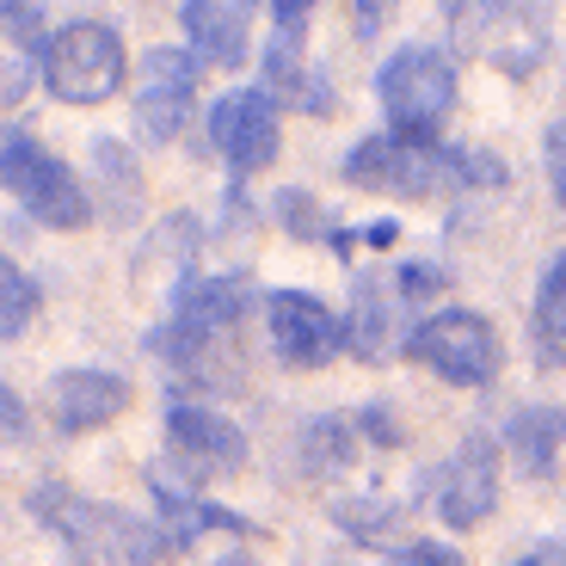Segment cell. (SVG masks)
Instances as JSON below:
<instances>
[{
    "instance_id": "cell-20",
    "label": "cell",
    "mask_w": 566,
    "mask_h": 566,
    "mask_svg": "<svg viewBox=\"0 0 566 566\" xmlns=\"http://www.w3.org/2000/svg\"><path fill=\"white\" fill-rule=\"evenodd\" d=\"M148 481H155L160 505H167V536L179 542V548H185V542H191V536H198V530H210V524H222V530H241V517H228L222 505H210V499H191V493H185L179 481H167L160 468H155V474H148Z\"/></svg>"
},
{
    "instance_id": "cell-21",
    "label": "cell",
    "mask_w": 566,
    "mask_h": 566,
    "mask_svg": "<svg viewBox=\"0 0 566 566\" xmlns=\"http://www.w3.org/2000/svg\"><path fill=\"white\" fill-rule=\"evenodd\" d=\"M0 290H7V308H0V333H7V339H19V333H25V321L38 314V283H31L19 265H0Z\"/></svg>"
},
{
    "instance_id": "cell-8",
    "label": "cell",
    "mask_w": 566,
    "mask_h": 566,
    "mask_svg": "<svg viewBox=\"0 0 566 566\" xmlns=\"http://www.w3.org/2000/svg\"><path fill=\"white\" fill-rule=\"evenodd\" d=\"M450 25L474 31V50L511 74H530L548 50V25L536 7H450Z\"/></svg>"
},
{
    "instance_id": "cell-11",
    "label": "cell",
    "mask_w": 566,
    "mask_h": 566,
    "mask_svg": "<svg viewBox=\"0 0 566 566\" xmlns=\"http://www.w3.org/2000/svg\"><path fill=\"white\" fill-rule=\"evenodd\" d=\"M265 321H271V345H277V357L283 364H296V369L326 364V357L339 352V339H345L339 321H333L314 296H302V290H271Z\"/></svg>"
},
{
    "instance_id": "cell-19",
    "label": "cell",
    "mask_w": 566,
    "mask_h": 566,
    "mask_svg": "<svg viewBox=\"0 0 566 566\" xmlns=\"http://www.w3.org/2000/svg\"><path fill=\"white\" fill-rule=\"evenodd\" d=\"M560 438H566V412H554V407H530V412H517V419H511V455H517L536 481L554 468Z\"/></svg>"
},
{
    "instance_id": "cell-25",
    "label": "cell",
    "mask_w": 566,
    "mask_h": 566,
    "mask_svg": "<svg viewBox=\"0 0 566 566\" xmlns=\"http://www.w3.org/2000/svg\"><path fill=\"white\" fill-rule=\"evenodd\" d=\"M431 290H438V271H424V265H407L400 271V296H431Z\"/></svg>"
},
{
    "instance_id": "cell-26",
    "label": "cell",
    "mask_w": 566,
    "mask_h": 566,
    "mask_svg": "<svg viewBox=\"0 0 566 566\" xmlns=\"http://www.w3.org/2000/svg\"><path fill=\"white\" fill-rule=\"evenodd\" d=\"M216 566H259V560H253V554H222Z\"/></svg>"
},
{
    "instance_id": "cell-24",
    "label": "cell",
    "mask_w": 566,
    "mask_h": 566,
    "mask_svg": "<svg viewBox=\"0 0 566 566\" xmlns=\"http://www.w3.org/2000/svg\"><path fill=\"white\" fill-rule=\"evenodd\" d=\"M548 179H554V198L566 203V117L548 129Z\"/></svg>"
},
{
    "instance_id": "cell-16",
    "label": "cell",
    "mask_w": 566,
    "mask_h": 566,
    "mask_svg": "<svg viewBox=\"0 0 566 566\" xmlns=\"http://www.w3.org/2000/svg\"><path fill=\"white\" fill-rule=\"evenodd\" d=\"M124 400H129V388L117 376H105V369H69L56 382V419H62V431H93V424L117 419Z\"/></svg>"
},
{
    "instance_id": "cell-9",
    "label": "cell",
    "mask_w": 566,
    "mask_h": 566,
    "mask_svg": "<svg viewBox=\"0 0 566 566\" xmlns=\"http://www.w3.org/2000/svg\"><path fill=\"white\" fill-rule=\"evenodd\" d=\"M210 136L222 148V160L234 172H259L277 160V112H271L265 86H241V93H222L210 112Z\"/></svg>"
},
{
    "instance_id": "cell-12",
    "label": "cell",
    "mask_w": 566,
    "mask_h": 566,
    "mask_svg": "<svg viewBox=\"0 0 566 566\" xmlns=\"http://www.w3.org/2000/svg\"><path fill=\"white\" fill-rule=\"evenodd\" d=\"M493 505H499V450L486 438H468L462 450L450 455V468H443L438 517L450 530H474Z\"/></svg>"
},
{
    "instance_id": "cell-4",
    "label": "cell",
    "mask_w": 566,
    "mask_h": 566,
    "mask_svg": "<svg viewBox=\"0 0 566 566\" xmlns=\"http://www.w3.org/2000/svg\"><path fill=\"white\" fill-rule=\"evenodd\" d=\"M407 357L424 369H438L443 382H455V388H481L499 376V333L481 314L450 308V314H431V321L412 326Z\"/></svg>"
},
{
    "instance_id": "cell-14",
    "label": "cell",
    "mask_w": 566,
    "mask_h": 566,
    "mask_svg": "<svg viewBox=\"0 0 566 566\" xmlns=\"http://www.w3.org/2000/svg\"><path fill=\"white\" fill-rule=\"evenodd\" d=\"M259 7H247V0H191V7H179V25L191 31V43L203 50V62H216V69H234V62H247V31H253Z\"/></svg>"
},
{
    "instance_id": "cell-17",
    "label": "cell",
    "mask_w": 566,
    "mask_h": 566,
    "mask_svg": "<svg viewBox=\"0 0 566 566\" xmlns=\"http://www.w3.org/2000/svg\"><path fill=\"white\" fill-rule=\"evenodd\" d=\"M395 339H412L395 326V302H388V283L382 277H364L352 296V326H345V345H352L364 364H382L395 352Z\"/></svg>"
},
{
    "instance_id": "cell-7",
    "label": "cell",
    "mask_w": 566,
    "mask_h": 566,
    "mask_svg": "<svg viewBox=\"0 0 566 566\" xmlns=\"http://www.w3.org/2000/svg\"><path fill=\"white\" fill-rule=\"evenodd\" d=\"M50 517H56L62 530L74 536V548L86 554V566H155L160 560V536L148 524H136V517H124V511H99V505H81V499H38Z\"/></svg>"
},
{
    "instance_id": "cell-18",
    "label": "cell",
    "mask_w": 566,
    "mask_h": 566,
    "mask_svg": "<svg viewBox=\"0 0 566 566\" xmlns=\"http://www.w3.org/2000/svg\"><path fill=\"white\" fill-rule=\"evenodd\" d=\"M0 25H7V99H25L31 86V62L50 56V43L38 38V7H19V0H7L0 7Z\"/></svg>"
},
{
    "instance_id": "cell-15",
    "label": "cell",
    "mask_w": 566,
    "mask_h": 566,
    "mask_svg": "<svg viewBox=\"0 0 566 566\" xmlns=\"http://www.w3.org/2000/svg\"><path fill=\"white\" fill-rule=\"evenodd\" d=\"M167 438H172V450L191 468H203V474H216V468L228 474V468H241V455H247L234 424L216 419L210 407H185V400L167 412Z\"/></svg>"
},
{
    "instance_id": "cell-10",
    "label": "cell",
    "mask_w": 566,
    "mask_h": 566,
    "mask_svg": "<svg viewBox=\"0 0 566 566\" xmlns=\"http://www.w3.org/2000/svg\"><path fill=\"white\" fill-rule=\"evenodd\" d=\"M191 93H198V62L185 50H148L142 86H136V124L155 142L179 136L185 117H191Z\"/></svg>"
},
{
    "instance_id": "cell-22",
    "label": "cell",
    "mask_w": 566,
    "mask_h": 566,
    "mask_svg": "<svg viewBox=\"0 0 566 566\" xmlns=\"http://www.w3.org/2000/svg\"><path fill=\"white\" fill-rule=\"evenodd\" d=\"M536 326L542 339H566V253L542 271V290H536Z\"/></svg>"
},
{
    "instance_id": "cell-5",
    "label": "cell",
    "mask_w": 566,
    "mask_h": 566,
    "mask_svg": "<svg viewBox=\"0 0 566 566\" xmlns=\"http://www.w3.org/2000/svg\"><path fill=\"white\" fill-rule=\"evenodd\" d=\"M0 172H7V191H13L38 222H50V228H81L86 222L81 179H74L56 155H43L38 136L7 129V136H0Z\"/></svg>"
},
{
    "instance_id": "cell-27",
    "label": "cell",
    "mask_w": 566,
    "mask_h": 566,
    "mask_svg": "<svg viewBox=\"0 0 566 566\" xmlns=\"http://www.w3.org/2000/svg\"><path fill=\"white\" fill-rule=\"evenodd\" d=\"M554 566H566V554H560V560H554Z\"/></svg>"
},
{
    "instance_id": "cell-1",
    "label": "cell",
    "mask_w": 566,
    "mask_h": 566,
    "mask_svg": "<svg viewBox=\"0 0 566 566\" xmlns=\"http://www.w3.org/2000/svg\"><path fill=\"white\" fill-rule=\"evenodd\" d=\"M345 179L352 185H382V191H407V198H438L455 185L481 179L493 185L499 167L468 148H438V142H400V136H364L345 155Z\"/></svg>"
},
{
    "instance_id": "cell-3",
    "label": "cell",
    "mask_w": 566,
    "mask_h": 566,
    "mask_svg": "<svg viewBox=\"0 0 566 566\" xmlns=\"http://www.w3.org/2000/svg\"><path fill=\"white\" fill-rule=\"evenodd\" d=\"M43 81L50 93L69 105H99L124 86V38L99 19H74L69 31L50 38V56H43Z\"/></svg>"
},
{
    "instance_id": "cell-13",
    "label": "cell",
    "mask_w": 566,
    "mask_h": 566,
    "mask_svg": "<svg viewBox=\"0 0 566 566\" xmlns=\"http://www.w3.org/2000/svg\"><path fill=\"white\" fill-rule=\"evenodd\" d=\"M271 25H277V38L265 43V93L296 99L302 112H333L321 74L302 69V31H308V7L283 0V7H271Z\"/></svg>"
},
{
    "instance_id": "cell-2",
    "label": "cell",
    "mask_w": 566,
    "mask_h": 566,
    "mask_svg": "<svg viewBox=\"0 0 566 566\" xmlns=\"http://www.w3.org/2000/svg\"><path fill=\"white\" fill-rule=\"evenodd\" d=\"M376 93H382V112L400 129V142H431L455 105V69L438 50H400L376 74Z\"/></svg>"
},
{
    "instance_id": "cell-28",
    "label": "cell",
    "mask_w": 566,
    "mask_h": 566,
    "mask_svg": "<svg viewBox=\"0 0 566 566\" xmlns=\"http://www.w3.org/2000/svg\"><path fill=\"white\" fill-rule=\"evenodd\" d=\"M517 566H536V560H517Z\"/></svg>"
},
{
    "instance_id": "cell-23",
    "label": "cell",
    "mask_w": 566,
    "mask_h": 566,
    "mask_svg": "<svg viewBox=\"0 0 566 566\" xmlns=\"http://www.w3.org/2000/svg\"><path fill=\"white\" fill-rule=\"evenodd\" d=\"M388 566H468V560L455 548H443V542H412V548L388 554Z\"/></svg>"
},
{
    "instance_id": "cell-6",
    "label": "cell",
    "mask_w": 566,
    "mask_h": 566,
    "mask_svg": "<svg viewBox=\"0 0 566 566\" xmlns=\"http://www.w3.org/2000/svg\"><path fill=\"white\" fill-rule=\"evenodd\" d=\"M241 308H247V290L234 277H191V283H179V290H172L167 326L155 333V352L172 357V364H191L216 333H228V326L241 321Z\"/></svg>"
}]
</instances>
